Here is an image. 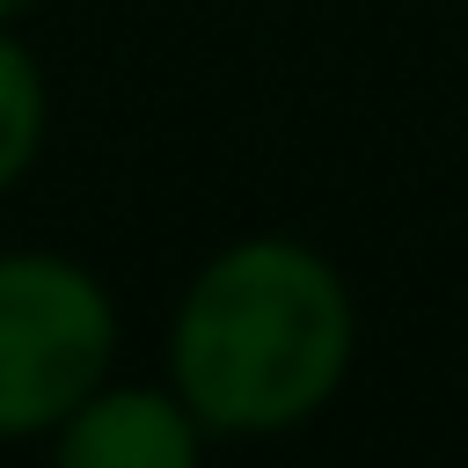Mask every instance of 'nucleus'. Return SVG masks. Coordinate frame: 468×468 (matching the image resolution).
Wrapping results in <instances>:
<instances>
[{
    "label": "nucleus",
    "instance_id": "4",
    "mask_svg": "<svg viewBox=\"0 0 468 468\" xmlns=\"http://www.w3.org/2000/svg\"><path fill=\"white\" fill-rule=\"evenodd\" d=\"M37 146H44V73L0 22V190L29 176Z\"/></svg>",
    "mask_w": 468,
    "mask_h": 468
},
{
    "label": "nucleus",
    "instance_id": "5",
    "mask_svg": "<svg viewBox=\"0 0 468 468\" xmlns=\"http://www.w3.org/2000/svg\"><path fill=\"white\" fill-rule=\"evenodd\" d=\"M37 0H0V22H15V15H29Z\"/></svg>",
    "mask_w": 468,
    "mask_h": 468
},
{
    "label": "nucleus",
    "instance_id": "1",
    "mask_svg": "<svg viewBox=\"0 0 468 468\" xmlns=\"http://www.w3.org/2000/svg\"><path fill=\"white\" fill-rule=\"evenodd\" d=\"M176 395L205 431H285L351 366V300L300 241H241L205 263L168 336Z\"/></svg>",
    "mask_w": 468,
    "mask_h": 468
},
{
    "label": "nucleus",
    "instance_id": "3",
    "mask_svg": "<svg viewBox=\"0 0 468 468\" xmlns=\"http://www.w3.org/2000/svg\"><path fill=\"white\" fill-rule=\"evenodd\" d=\"M51 439L66 468H183L197 453V417L183 395L95 388Z\"/></svg>",
    "mask_w": 468,
    "mask_h": 468
},
{
    "label": "nucleus",
    "instance_id": "2",
    "mask_svg": "<svg viewBox=\"0 0 468 468\" xmlns=\"http://www.w3.org/2000/svg\"><path fill=\"white\" fill-rule=\"evenodd\" d=\"M110 292L66 256H0V439L58 431L110 373Z\"/></svg>",
    "mask_w": 468,
    "mask_h": 468
}]
</instances>
